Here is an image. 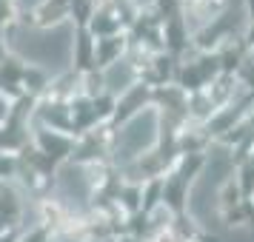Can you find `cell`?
<instances>
[{"instance_id":"obj_1","label":"cell","mask_w":254,"mask_h":242,"mask_svg":"<svg viewBox=\"0 0 254 242\" xmlns=\"http://www.w3.org/2000/svg\"><path fill=\"white\" fill-rule=\"evenodd\" d=\"M6 43L12 48V54L26 60L29 66L43 69L49 74H60L63 69H69L71 54H74V26L58 23L52 29L14 26Z\"/></svg>"},{"instance_id":"obj_2","label":"cell","mask_w":254,"mask_h":242,"mask_svg":"<svg viewBox=\"0 0 254 242\" xmlns=\"http://www.w3.org/2000/svg\"><path fill=\"white\" fill-rule=\"evenodd\" d=\"M231 171V157L226 151H214L208 157L206 168L191 185V196H189V211L200 225H211V219L217 214V199L220 191L226 185V177Z\"/></svg>"},{"instance_id":"obj_3","label":"cell","mask_w":254,"mask_h":242,"mask_svg":"<svg viewBox=\"0 0 254 242\" xmlns=\"http://www.w3.org/2000/svg\"><path fill=\"white\" fill-rule=\"evenodd\" d=\"M154 140H157V111L146 108L120 128V134L115 140V160L117 162L137 160L143 151H149L154 145Z\"/></svg>"},{"instance_id":"obj_4","label":"cell","mask_w":254,"mask_h":242,"mask_svg":"<svg viewBox=\"0 0 254 242\" xmlns=\"http://www.w3.org/2000/svg\"><path fill=\"white\" fill-rule=\"evenodd\" d=\"M58 196L69 205H86L89 199V177L77 165H66L58 177Z\"/></svg>"},{"instance_id":"obj_5","label":"cell","mask_w":254,"mask_h":242,"mask_svg":"<svg viewBox=\"0 0 254 242\" xmlns=\"http://www.w3.org/2000/svg\"><path fill=\"white\" fill-rule=\"evenodd\" d=\"M106 83H109L112 92H123L128 83H131V66H128V63H117V66H112L109 74H106Z\"/></svg>"},{"instance_id":"obj_6","label":"cell","mask_w":254,"mask_h":242,"mask_svg":"<svg viewBox=\"0 0 254 242\" xmlns=\"http://www.w3.org/2000/svg\"><path fill=\"white\" fill-rule=\"evenodd\" d=\"M226 242H254V225L252 228H246V231H237V234L229 237Z\"/></svg>"},{"instance_id":"obj_7","label":"cell","mask_w":254,"mask_h":242,"mask_svg":"<svg viewBox=\"0 0 254 242\" xmlns=\"http://www.w3.org/2000/svg\"><path fill=\"white\" fill-rule=\"evenodd\" d=\"M20 3V9H35V6H40L43 0H17Z\"/></svg>"}]
</instances>
